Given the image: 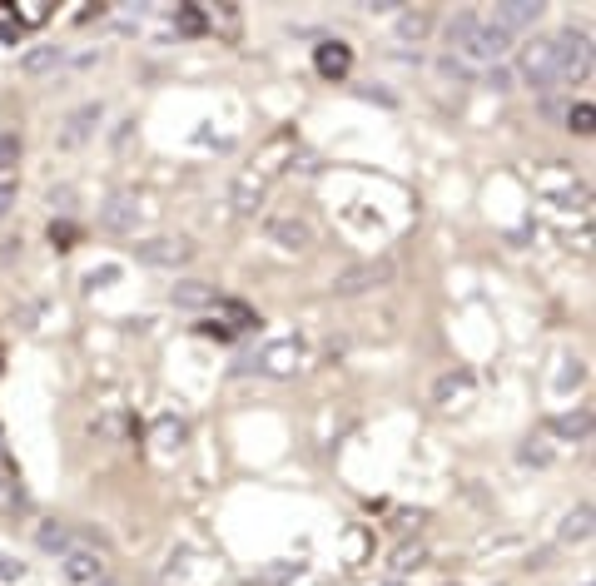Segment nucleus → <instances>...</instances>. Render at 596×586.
I'll list each match as a JSON object with an SVG mask.
<instances>
[{
  "label": "nucleus",
  "instance_id": "obj_1",
  "mask_svg": "<svg viewBox=\"0 0 596 586\" xmlns=\"http://www.w3.org/2000/svg\"><path fill=\"white\" fill-rule=\"evenodd\" d=\"M447 50H457V55H467V60H477V65H497L507 50H512V35L507 30H497L487 15H452L447 20Z\"/></svg>",
  "mask_w": 596,
  "mask_h": 586
},
{
  "label": "nucleus",
  "instance_id": "obj_2",
  "mask_svg": "<svg viewBox=\"0 0 596 586\" xmlns=\"http://www.w3.org/2000/svg\"><path fill=\"white\" fill-rule=\"evenodd\" d=\"M303 363H308V343L303 338H274V343H264L249 358V368L264 373V378H294Z\"/></svg>",
  "mask_w": 596,
  "mask_h": 586
},
{
  "label": "nucleus",
  "instance_id": "obj_3",
  "mask_svg": "<svg viewBox=\"0 0 596 586\" xmlns=\"http://www.w3.org/2000/svg\"><path fill=\"white\" fill-rule=\"evenodd\" d=\"M393 259H368V264H353V269H343V274H333V293L338 298H358V293H373L383 289V284H393Z\"/></svg>",
  "mask_w": 596,
  "mask_h": 586
},
{
  "label": "nucleus",
  "instance_id": "obj_4",
  "mask_svg": "<svg viewBox=\"0 0 596 586\" xmlns=\"http://www.w3.org/2000/svg\"><path fill=\"white\" fill-rule=\"evenodd\" d=\"M587 75H592V40L567 30L557 40V85H582Z\"/></svg>",
  "mask_w": 596,
  "mask_h": 586
},
{
  "label": "nucleus",
  "instance_id": "obj_5",
  "mask_svg": "<svg viewBox=\"0 0 596 586\" xmlns=\"http://www.w3.org/2000/svg\"><path fill=\"white\" fill-rule=\"evenodd\" d=\"M522 80L537 85V90L557 85V40H532L522 50Z\"/></svg>",
  "mask_w": 596,
  "mask_h": 586
},
{
  "label": "nucleus",
  "instance_id": "obj_6",
  "mask_svg": "<svg viewBox=\"0 0 596 586\" xmlns=\"http://www.w3.org/2000/svg\"><path fill=\"white\" fill-rule=\"evenodd\" d=\"M60 572H65V582H70V586H100V582H110V567H105V557H100V552H85V547H70V552L60 557Z\"/></svg>",
  "mask_w": 596,
  "mask_h": 586
},
{
  "label": "nucleus",
  "instance_id": "obj_7",
  "mask_svg": "<svg viewBox=\"0 0 596 586\" xmlns=\"http://www.w3.org/2000/svg\"><path fill=\"white\" fill-rule=\"evenodd\" d=\"M100 224H105L110 234H130V229L140 224V194H130V189L110 194L105 209H100Z\"/></svg>",
  "mask_w": 596,
  "mask_h": 586
},
{
  "label": "nucleus",
  "instance_id": "obj_8",
  "mask_svg": "<svg viewBox=\"0 0 596 586\" xmlns=\"http://www.w3.org/2000/svg\"><path fill=\"white\" fill-rule=\"evenodd\" d=\"M140 259L154 264V269H179V264L194 259V244L189 239H145L140 244Z\"/></svg>",
  "mask_w": 596,
  "mask_h": 586
},
{
  "label": "nucleus",
  "instance_id": "obj_9",
  "mask_svg": "<svg viewBox=\"0 0 596 586\" xmlns=\"http://www.w3.org/2000/svg\"><path fill=\"white\" fill-rule=\"evenodd\" d=\"M537 15H542V5H537V0H502V5H492V15H487V20H492L497 30H507V35H512V30L537 25Z\"/></svg>",
  "mask_w": 596,
  "mask_h": 586
},
{
  "label": "nucleus",
  "instance_id": "obj_10",
  "mask_svg": "<svg viewBox=\"0 0 596 586\" xmlns=\"http://www.w3.org/2000/svg\"><path fill=\"white\" fill-rule=\"evenodd\" d=\"M269 239L284 244L289 254H303V249L313 244V229H308L303 219H294V214H274V219H269Z\"/></svg>",
  "mask_w": 596,
  "mask_h": 586
},
{
  "label": "nucleus",
  "instance_id": "obj_11",
  "mask_svg": "<svg viewBox=\"0 0 596 586\" xmlns=\"http://www.w3.org/2000/svg\"><path fill=\"white\" fill-rule=\"evenodd\" d=\"M313 65H318V75H323V80H343V75H348V65H353V55H348V45H343V40H323V45H318V55H313Z\"/></svg>",
  "mask_w": 596,
  "mask_h": 586
},
{
  "label": "nucleus",
  "instance_id": "obj_12",
  "mask_svg": "<svg viewBox=\"0 0 596 586\" xmlns=\"http://www.w3.org/2000/svg\"><path fill=\"white\" fill-rule=\"evenodd\" d=\"M264 189H269V179H264L259 169H244V174L234 179V209H239V214H254V209L264 204Z\"/></svg>",
  "mask_w": 596,
  "mask_h": 586
},
{
  "label": "nucleus",
  "instance_id": "obj_13",
  "mask_svg": "<svg viewBox=\"0 0 596 586\" xmlns=\"http://www.w3.org/2000/svg\"><path fill=\"white\" fill-rule=\"evenodd\" d=\"M90 125H100V105H85V110H75L70 115V125H65V135H60V145L75 149L90 140Z\"/></svg>",
  "mask_w": 596,
  "mask_h": 586
},
{
  "label": "nucleus",
  "instance_id": "obj_14",
  "mask_svg": "<svg viewBox=\"0 0 596 586\" xmlns=\"http://www.w3.org/2000/svg\"><path fill=\"white\" fill-rule=\"evenodd\" d=\"M592 502H582V507H572L567 512V522H562V542H587L592 537Z\"/></svg>",
  "mask_w": 596,
  "mask_h": 586
},
{
  "label": "nucleus",
  "instance_id": "obj_15",
  "mask_svg": "<svg viewBox=\"0 0 596 586\" xmlns=\"http://www.w3.org/2000/svg\"><path fill=\"white\" fill-rule=\"evenodd\" d=\"M174 303H179V308H204V303H214V289L199 284V279H194V284H179V289H174Z\"/></svg>",
  "mask_w": 596,
  "mask_h": 586
},
{
  "label": "nucleus",
  "instance_id": "obj_16",
  "mask_svg": "<svg viewBox=\"0 0 596 586\" xmlns=\"http://www.w3.org/2000/svg\"><path fill=\"white\" fill-rule=\"evenodd\" d=\"M35 542H40V547H45V552H60V557H65V552H70V547H75V542H70V532H65V527H60V522H45V527H40V537H35Z\"/></svg>",
  "mask_w": 596,
  "mask_h": 586
},
{
  "label": "nucleus",
  "instance_id": "obj_17",
  "mask_svg": "<svg viewBox=\"0 0 596 586\" xmlns=\"http://www.w3.org/2000/svg\"><path fill=\"white\" fill-rule=\"evenodd\" d=\"M587 428H592V413H587V408L557 418V433H567V438H587Z\"/></svg>",
  "mask_w": 596,
  "mask_h": 586
},
{
  "label": "nucleus",
  "instance_id": "obj_18",
  "mask_svg": "<svg viewBox=\"0 0 596 586\" xmlns=\"http://www.w3.org/2000/svg\"><path fill=\"white\" fill-rule=\"evenodd\" d=\"M50 65H60V50H55V45H40V50L25 55V70H30V75H40V70H50Z\"/></svg>",
  "mask_w": 596,
  "mask_h": 586
},
{
  "label": "nucleus",
  "instance_id": "obj_19",
  "mask_svg": "<svg viewBox=\"0 0 596 586\" xmlns=\"http://www.w3.org/2000/svg\"><path fill=\"white\" fill-rule=\"evenodd\" d=\"M15 164H20V135L0 130V169H15Z\"/></svg>",
  "mask_w": 596,
  "mask_h": 586
},
{
  "label": "nucleus",
  "instance_id": "obj_20",
  "mask_svg": "<svg viewBox=\"0 0 596 586\" xmlns=\"http://www.w3.org/2000/svg\"><path fill=\"white\" fill-rule=\"evenodd\" d=\"M467 388H472V378H467V373H452V378H443V383H438V398H452V393H467Z\"/></svg>",
  "mask_w": 596,
  "mask_h": 586
},
{
  "label": "nucleus",
  "instance_id": "obj_21",
  "mask_svg": "<svg viewBox=\"0 0 596 586\" xmlns=\"http://www.w3.org/2000/svg\"><path fill=\"white\" fill-rule=\"evenodd\" d=\"M592 120H596L592 105H577V110H572V130H577V135H592Z\"/></svg>",
  "mask_w": 596,
  "mask_h": 586
},
{
  "label": "nucleus",
  "instance_id": "obj_22",
  "mask_svg": "<svg viewBox=\"0 0 596 586\" xmlns=\"http://www.w3.org/2000/svg\"><path fill=\"white\" fill-rule=\"evenodd\" d=\"M428 25H433V20H428L423 10H418V15H403V35H408V40H413V35H423Z\"/></svg>",
  "mask_w": 596,
  "mask_h": 586
},
{
  "label": "nucleus",
  "instance_id": "obj_23",
  "mask_svg": "<svg viewBox=\"0 0 596 586\" xmlns=\"http://www.w3.org/2000/svg\"><path fill=\"white\" fill-rule=\"evenodd\" d=\"M115 279H120V269L110 264V269H95V274L85 279V289H100V284H115Z\"/></svg>",
  "mask_w": 596,
  "mask_h": 586
},
{
  "label": "nucleus",
  "instance_id": "obj_24",
  "mask_svg": "<svg viewBox=\"0 0 596 586\" xmlns=\"http://www.w3.org/2000/svg\"><path fill=\"white\" fill-rule=\"evenodd\" d=\"M199 333H204V338H234V328H229V323H214V318H204Z\"/></svg>",
  "mask_w": 596,
  "mask_h": 586
},
{
  "label": "nucleus",
  "instance_id": "obj_25",
  "mask_svg": "<svg viewBox=\"0 0 596 586\" xmlns=\"http://www.w3.org/2000/svg\"><path fill=\"white\" fill-rule=\"evenodd\" d=\"M20 572H25L20 562H10V557H0V582H20Z\"/></svg>",
  "mask_w": 596,
  "mask_h": 586
},
{
  "label": "nucleus",
  "instance_id": "obj_26",
  "mask_svg": "<svg viewBox=\"0 0 596 586\" xmlns=\"http://www.w3.org/2000/svg\"><path fill=\"white\" fill-rule=\"evenodd\" d=\"M10 204H15V189H10V184H0V219L10 214Z\"/></svg>",
  "mask_w": 596,
  "mask_h": 586
},
{
  "label": "nucleus",
  "instance_id": "obj_27",
  "mask_svg": "<svg viewBox=\"0 0 596 586\" xmlns=\"http://www.w3.org/2000/svg\"><path fill=\"white\" fill-rule=\"evenodd\" d=\"M0 457H5V433H0Z\"/></svg>",
  "mask_w": 596,
  "mask_h": 586
},
{
  "label": "nucleus",
  "instance_id": "obj_28",
  "mask_svg": "<svg viewBox=\"0 0 596 586\" xmlns=\"http://www.w3.org/2000/svg\"><path fill=\"white\" fill-rule=\"evenodd\" d=\"M582 586H592V582H582Z\"/></svg>",
  "mask_w": 596,
  "mask_h": 586
},
{
  "label": "nucleus",
  "instance_id": "obj_29",
  "mask_svg": "<svg viewBox=\"0 0 596 586\" xmlns=\"http://www.w3.org/2000/svg\"><path fill=\"white\" fill-rule=\"evenodd\" d=\"M100 586H110V582H100Z\"/></svg>",
  "mask_w": 596,
  "mask_h": 586
},
{
  "label": "nucleus",
  "instance_id": "obj_30",
  "mask_svg": "<svg viewBox=\"0 0 596 586\" xmlns=\"http://www.w3.org/2000/svg\"><path fill=\"white\" fill-rule=\"evenodd\" d=\"M447 586H452V582H447Z\"/></svg>",
  "mask_w": 596,
  "mask_h": 586
}]
</instances>
